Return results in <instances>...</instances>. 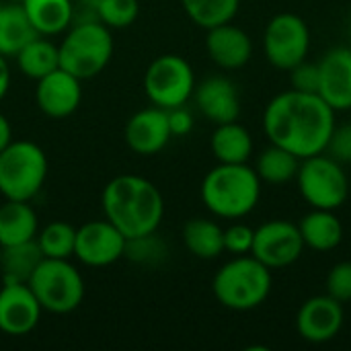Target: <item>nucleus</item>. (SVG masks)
I'll return each mask as SVG.
<instances>
[{"instance_id":"16","label":"nucleus","mask_w":351,"mask_h":351,"mask_svg":"<svg viewBox=\"0 0 351 351\" xmlns=\"http://www.w3.org/2000/svg\"><path fill=\"white\" fill-rule=\"evenodd\" d=\"M173 134L167 119V109L160 107H148L136 111L123 130V140L128 148L140 156H152L158 154L169 142Z\"/></svg>"},{"instance_id":"14","label":"nucleus","mask_w":351,"mask_h":351,"mask_svg":"<svg viewBox=\"0 0 351 351\" xmlns=\"http://www.w3.org/2000/svg\"><path fill=\"white\" fill-rule=\"evenodd\" d=\"M41 304L29 284H2L0 288V331L10 337L29 335L41 319Z\"/></svg>"},{"instance_id":"5","label":"nucleus","mask_w":351,"mask_h":351,"mask_svg":"<svg viewBox=\"0 0 351 351\" xmlns=\"http://www.w3.org/2000/svg\"><path fill=\"white\" fill-rule=\"evenodd\" d=\"M60 47V68L80 80L95 78L111 62L115 43L111 29L99 19L82 21L68 27Z\"/></svg>"},{"instance_id":"15","label":"nucleus","mask_w":351,"mask_h":351,"mask_svg":"<svg viewBox=\"0 0 351 351\" xmlns=\"http://www.w3.org/2000/svg\"><path fill=\"white\" fill-rule=\"evenodd\" d=\"M319 97L337 113L351 109V47H331L319 62Z\"/></svg>"},{"instance_id":"25","label":"nucleus","mask_w":351,"mask_h":351,"mask_svg":"<svg viewBox=\"0 0 351 351\" xmlns=\"http://www.w3.org/2000/svg\"><path fill=\"white\" fill-rule=\"evenodd\" d=\"M185 249L197 259H216L224 253V228L208 218H191L183 226Z\"/></svg>"},{"instance_id":"21","label":"nucleus","mask_w":351,"mask_h":351,"mask_svg":"<svg viewBox=\"0 0 351 351\" xmlns=\"http://www.w3.org/2000/svg\"><path fill=\"white\" fill-rule=\"evenodd\" d=\"M39 220L29 202L6 199L0 206V247L35 241Z\"/></svg>"},{"instance_id":"7","label":"nucleus","mask_w":351,"mask_h":351,"mask_svg":"<svg viewBox=\"0 0 351 351\" xmlns=\"http://www.w3.org/2000/svg\"><path fill=\"white\" fill-rule=\"evenodd\" d=\"M29 288L41 308L53 315H68L84 300V280L68 259H41L29 280Z\"/></svg>"},{"instance_id":"23","label":"nucleus","mask_w":351,"mask_h":351,"mask_svg":"<svg viewBox=\"0 0 351 351\" xmlns=\"http://www.w3.org/2000/svg\"><path fill=\"white\" fill-rule=\"evenodd\" d=\"M29 16L33 29L43 35H60L74 21L72 0H21L19 2Z\"/></svg>"},{"instance_id":"37","label":"nucleus","mask_w":351,"mask_h":351,"mask_svg":"<svg viewBox=\"0 0 351 351\" xmlns=\"http://www.w3.org/2000/svg\"><path fill=\"white\" fill-rule=\"evenodd\" d=\"M8 86H10V68H8L6 58H4V56H0V101L6 97Z\"/></svg>"},{"instance_id":"8","label":"nucleus","mask_w":351,"mask_h":351,"mask_svg":"<svg viewBox=\"0 0 351 351\" xmlns=\"http://www.w3.org/2000/svg\"><path fill=\"white\" fill-rule=\"evenodd\" d=\"M298 191L311 208L339 210L350 195V179L333 156L327 152L300 160L296 173Z\"/></svg>"},{"instance_id":"29","label":"nucleus","mask_w":351,"mask_h":351,"mask_svg":"<svg viewBox=\"0 0 351 351\" xmlns=\"http://www.w3.org/2000/svg\"><path fill=\"white\" fill-rule=\"evenodd\" d=\"M181 6L197 27L208 31L230 23L241 8V0H181Z\"/></svg>"},{"instance_id":"35","label":"nucleus","mask_w":351,"mask_h":351,"mask_svg":"<svg viewBox=\"0 0 351 351\" xmlns=\"http://www.w3.org/2000/svg\"><path fill=\"white\" fill-rule=\"evenodd\" d=\"M325 152L341 165H351V121L335 125Z\"/></svg>"},{"instance_id":"10","label":"nucleus","mask_w":351,"mask_h":351,"mask_svg":"<svg viewBox=\"0 0 351 351\" xmlns=\"http://www.w3.org/2000/svg\"><path fill=\"white\" fill-rule=\"evenodd\" d=\"M311 49V29L300 14L280 12L269 19L263 31V53L267 62L290 72L306 60Z\"/></svg>"},{"instance_id":"18","label":"nucleus","mask_w":351,"mask_h":351,"mask_svg":"<svg viewBox=\"0 0 351 351\" xmlns=\"http://www.w3.org/2000/svg\"><path fill=\"white\" fill-rule=\"evenodd\" d=\"M193 99L199 113L216 125L237 121L241 115L239 88L226 76H210L195 84Z\"/></svg>"},{"instance_id":"34","label":"nucleus","mask_w":351,"mask_h":351,"mask_svg":"<svg viewBox=\"0 0 351 351\" xmlns=\"http://www.w3.org/2000/svg\"><path fill=\"white\" fill-rule=\"evenodd\" d=\"M319 64H313V62H300L298 66H294L290 70V82H292V88L294 90H300V93H313V95H319Z\"/></svg>"},{"instance_id":"36","label":"nucleus","mask_w":351,"mask_h":351,"mask_svg":"<svg viewBox=\"0 0 351 351\" xmlns=\"http://www.w3.org/2000/svg\"><path fill=\"white\" fill-rule=\"evenodd\" d=\"M167 119L173 136H187L193 130V115L185 105L167 109Z\"/></svg>"},{"instance_id":"1","label":"nucleus","mask_w":351,"mask_h":351,"mask_svg":"<svg viewBox=\"0 0 351 351\" xmlns=\"http://www.w3.org/2000/svg\"><path fill=\"white\" fill-rule=\"evenodd\" d=\"M335 125V111L319 95L294 88L276 95L263 111L267 140L300 160L325 152Z\"/></svg>"},{"instance_id":"4","label":"nucleus","mask_w":351,"mask_h":351,"mask_svg":"<svg viewBox=\"0 0 351 351\" xmlns=\"http://www.w3.org/2000/svg\"><path fill=\"white\" fill-rule=\"evenodd\" d=\"M212 292L224 308L239 313L253 311L271 292V269L253 255H237L216 271Z\"/></svg>"},{"instance_id":"28","label":"nucleus","mask_w":351,"mask_h":351,"mask_svg":"<svg viewBox=\"0 0 351 351\" xmlns=\"http://www.w3.org/2000/svg\"><path fill=\"white\" fill-rule=\"evenodd\" d=\"M298 167H300V158L296 154H292L282 146L271 144L257 156L255 173L259 175L261 183L282 185L296 179Z\"/></svg>"},{"instance_id":"12","label":"nucleus","mask_w":351,"mask_h":351,"mask_svg":"<svg viewBox=\"0 0 351 351\" xmlns=\"http://www.w3.org/2000/svg\"><path fill=\"white\" fill-rule=\"evenodd\" d=\"M128 239L105 218L76 228L74 257L88 267H107L125 255Z\"/></svg>"},{"instance_id":"27","label":"nucleus","mask_w":351,"mask_h":351,"mask_svg":"<svg viewBox=\"0 0 351 351\" xmlns=\"http://www.w3.org/2000/svg\"><path fill=\"white\" fill-rule=\"evenodd\" d=\"M14 60L23 76L39 80L60 68V47L43 35H37L14 56Z\"/></svg>"},{"instance_id":"38","label":"nucleus","mask_w":351,"mask_h":351,"mask_svg":"<svg viewBox=\"0 0 351 351\" xmlns=\"http://www.w3.org/2000/svg\"><path fill=\"white\" fill-rule=\"evenodd\" d=\"M10 142H12V128H10V121L6 119L4 113H0V150L6 148Z\"/></svg>"},{"instance_id":"33","label":"nucleus","mask_w":351,"mask_h":351,"mask_svg":"<svg viewBox=\"0 0 351 351\" xmlns=\"http://www.w3.org/2000/svg\"><path fill=\"white\" fill-rule=\"evenodd\" d=\"M253 239H255V230L247 224H230L228 228H224V251L230 255H251L253 249Z\"/></svg>"},{"instance_id":"30","label":"nucleus","mask_w":351,"mask_h":351,"mask_svg":"<svg viewBox=\"0 0 351 351\" xmlns=\"http://www.w3.org/2000/svg\"><path fill=\"white\" fill-rule=\"evenodd\" d=\"M35 241L45 259H70L74 257L76 228L62 220H56L49 222L41 232H37Z\"/></svg>"},{"instance_id":"22","label":"nucleus","mask_w":351,"mask_h":351,"mask_svg":"<svg viewBox=\"0 0 351 351\" xmlns=\"http://www.w3.org/2000/svg\"><path fill=\"white\" fill-rule=\"evenodd\" d=\"M212 154L222 165H243L249 162L253 154V138L245 125L239 121H228L216 125L210 138Z\"/></svg>"},{"instance_id":"2","label":"nucleus","mask_w":351,"mask_h":351,"mask_svg":"<svg viewBox=\"0 0 351 351\" xmlns=\"http://www.w3.org/2000/svg\"><path fill=\"white\" fill-rule=\"evenodd\" d=\"M105 218L128 239L156 232L165 216V199L158 187L140 175L113 177L101 195Z\"/></svg>"},{"instance_id":"32","label":"nucleus","mask_w":351,"mask_h":351,"mask_svg":"<svg viewBox=\"0 0 351 351\" xmlns=\"http://www.w3.org/2000/svg\"><path fill=\"white\" fill-rule=\"evenodd\" d=\"M327 294L337 302H351V261H341L331 267L327 274Z\"/></svg>"},{"instance_id":"13","label":"nucleus","mask_w":351,"mask_h":351,"mask_svg":"<svg viewBox=\"0 0 351 351\" xmlns=\"http://www.w3.org/2000/svg\"><path fill=\"white\" fill-rule=\"evenodd\" d=\"M343 304L329 294L308 298L296 315V331L304 341L327 343L335 339L343 327Z\"/></svg>"},{"instance_id":"40","label":"nucleus","mask_w":351,"mask_h":351,"mask_svg":"<svg viewBox=\"0 0 351 351\" xmlns=\"http://www.w3.org/2000/svg\"><path fill=\"white\" fill-rule=\"evenodd\" d=\"M2 6H4V4H2V2H0V10H2Z\"/></svg>"},{"instance_id":"20","label":"nucleus","mask_w":351,"mask_h":351,"mask_svg":"<svg viewBox=\"0 0 351 351\" xmlns=\"http://www.w3.org/2000/svg\"><path fill=\"white\" fill-rule=\"evenodd\" d=\"M298 230L304 241V247L319 253L333 251L343 241V224L333 210L313 208L306 216L300 218Z\"/></svg>"},{"instance_id":"6","label":"nucleus","mask_w":351,"mask_h":351,"mask_svg":"<svg viewBox=\"0 0 351 351\" xmlns=\"http://www.w3.org/2000/svg\"><path fill=\"white\" fill-rule=\"evenodd\" d=\"M47 173V156L31 140H12L0 150V193L4 199L31 202L45 185Z\"/></svg>"},{"instance_id":"3","label":"nucleus","mask_w":351,"mask_h":351,"mask_svg":"<svg viewBox=\"0 0 351 351\" xmlns=\"http://www.w3.org/2000/svg\"><path fill=\"white\" fill-rule=\"evenodd\" d=\"M261 197V179L253 167L218 162L202 181V202L218 218L249 216Z\"/></svg>"},{"instance_id":"9","label":"nucleus","mask_w":351,"mask_h":351,"mask_svg":"<svg viewBox=\"0 0 351 351\" xmlns=\"http://www.w3.org/2000/svg\"><path fill=\"white\" fill-rule=\"evenodd\" d=\"M195 90V74L191 64L177 56L165 53L150 62L144 74V93L152 105L173 109L185 105Z\"/></svg>"},{"instance_id":"39","label":"nucleus","mask_w":351,"mask_h":351,"mask_svg":"<svg viewBox=\"0 0 351 351\" xmlns=\"http://www.w3.org/2000/svg\"><path fill=\"white\" fill-rule=\"evenodd\" d=\"M80 2H82L84 6H90V8H95V6L99 4V0H80Z\"/></svg>"},{"instance_id":"41","label":"nucleus","mask_w":351,"mask_h":351,"mask_svg":"<svg viewBox=\"0 0 351 351\" xmlns=\"http://www.w3.org/2000/svg\"><path fill=\"white\" fill-rule=\"evenodd\" d=\"M350 33H351V21H350Z\"/></svg>"},{"instance_id":"26","label":"nucleus","mask_w":351,"mask_h":351,"mask_svg":"<svg viewBox=\"0 0 351 351\" xmlns=\"http://www.w3.org/2000/svg\"><path fill=\"white\" fill-rule=\"evenodd\" d=\"M43 255L37 241L0 247V271L2 284H29L33 271L41 263Z\"/></svg>"},{"instance_id":"31","label":"nucleus","mask_w":351,"mask_h":351,"mask_svg":"<svg viewBox=\"0 0 351 351\" xmlns=\"http://www.w3.org/2000/svg\"><path fill=\"white\" fill-rule=\"evenodd\" d=\"M97 19L109 29H125L136 23L140 14L138 0H99L95 6Z\"/></svg>"},{"instance_id":"19","label":"nucleus","mask_w":351,"mask_h":351,"mask_svg":"<svg viewBox=\"0 0 351 351\" xmlns=\"http://www.w3.org/2000/svg\"><path fill=\"white\" fill-rule=\"evenodd\" d=\"M206 51L210 60L224 70L243 68L253 56V41L247 31L230 23L208 29Z\"/></svg>"},{"instance_id":"11","label":"nucleus","mask_w":351,"mask_h":351,"mask_svg":"<svg viewBox=\"0 0 351 351\" xmlns=\"http://www.w3.org/2000/svg\"><path fill=\"white\" fill-rule=\"evenodd\" d=\"M304 249L298 224L288 220H269L255 228L251 255L269 269H284L296 263Z\"/></svg>"},{"instance_id":"24","label":"nucleus","mask_w":351,"mask_h":351,"mask_svg":"<svg viewBox=\"0 0 351 351\" xmlns=\"http://www.w3.org/2000/svg\"><path fill=\"white\" fill-rule=\"evenodd\" d=\"M39 33L19 2H8L0 10V56L14 58Z\"/></svg>"},{"instance_id":"17","label":"nucleus","mask_w":351,"mask_h":351,"mask_svg":"<svg viewBox=\"0 0 351 351\" xmlns=\"http://www.w3.org/2000/svg\"><path fill=\"white\" fill-rule=\"evenodd\" d=\"M80 82H82L80 78L66 72L64 68L49 72L47 76L37 80V88H35L37 107L47 117H53V119L72 115L82 101Z\"/></svg>"}]
</instances>
